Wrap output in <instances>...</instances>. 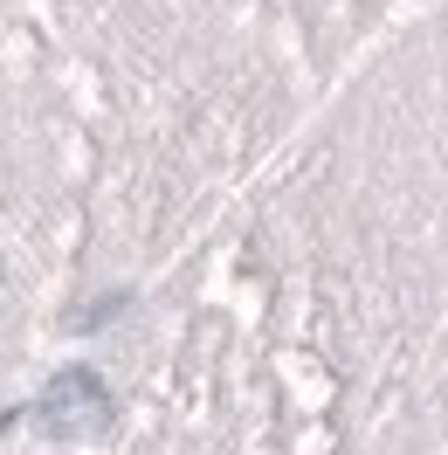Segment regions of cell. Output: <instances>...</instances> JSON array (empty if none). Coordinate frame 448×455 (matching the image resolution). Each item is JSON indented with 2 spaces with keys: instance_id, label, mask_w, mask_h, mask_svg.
<instances>
[{
  "instance_id": "1",
  "label": "cell",
  "mask_w": 448,
  "mask_h": 455,
  "mask_svg": "<svg viewBox=\"0 0 448 455\" xmlns=\"http://www.w3.org/2000/svg\"><path fill=\"white\" fill-rule=\"evenodd\" d=\"M104 414H111V400H104V379H97V372H62L56 387L35 400V421L49 427V435H90Z\"/></svg>"
}]
</instances>
